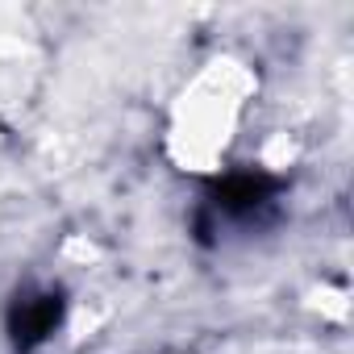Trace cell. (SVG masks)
I'll return each mask as SVG.
<instances>
[{"instance_id":"6da1fadb","label":"cell","mask_w":354,"mask_h":354,"mask_svg":"<svg viewBox=\"0 0 354 354\" xmlns=\"http://www.w3.org/2000/svg\"><path fill=\"white\" fill-rule=\"evenodd\" d=\"M59 321H63V296L59 292H26L9 308V333H13L17 350L42 346L59 329Z\"/></svg>"},{"instance_id":"7a4b0ae2","label":"cell","mask_w":354,"mask_h":354,"mask_svg":"<svg viewBox=\"0 0 354 354\" xmlns=\"http://www.w3.org/2000/svg\"><path fill=\"white\" fill-rule=\"evenodd\" d=\"M279 192V180L275 175H263V171H238V175H225V180L213 188V205L221 213H254L259 205H267L271 196Z\"/></svg>"}]
</instances>
